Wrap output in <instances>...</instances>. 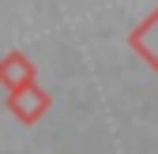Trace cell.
<instances>
[{
	"label": "cell",
	"instance_id": "1",
	"mask_svg": "<svg viewBox=\"0 0 158 154\" xmlns=\"http://www.w3.org/2000/svg\"><path fill=\"white\" fill-rule=\"evenodd\" d=\"M53 98H49V90H42L38 83L23 87V90H15L8 94V109H11V117H19L23 124H38L42 120V113H49Z\"/></svg>",
	"mask_w": 158,
	"mask_h": 154
},
{
	"label": "cell",
	"instance_id": "3",
	"mask_svg": "<svg viewBox=\"0 0 158 154\" xmlns=\"http://www.w3.org/2000/svg\"><path fill=\"white\" fill-rule=\"evenodd\" d=\"M128 45L143 56V60L158 71V8L143 15V23H135L128 30Z\"/></svg>",
	"mask_w": 158,
	"mask_h": 154
},
{
	"label": "cell",
	"instance_id": "2",
	"mask_svg": "<svg viewBox=\"0 0 158 154\" xmlns=\"http://www.w3.org/2000/svg\"><path fill=\"white\" fill-rule=\"evenodd\" d=\"M38 79V68L27 53H19V49H8L4 56H0V87H8V94L15 90H23Z\"/></svg>",
	"mask_w": 158,
	"mask_h": 154
}]
</instances>
